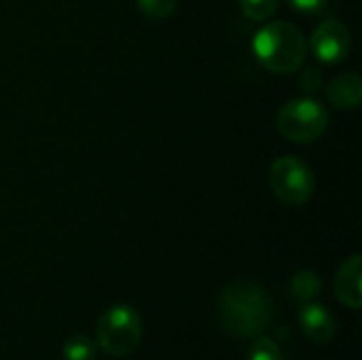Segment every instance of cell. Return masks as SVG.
<instances>
[{
    "label": "cell",
    "instance_id": "cell-1",
    "mask_svg": "<svg viewBox=\"0 0 362 360\" xmlns=\"http://www.w3.org/2000/svg\"><path fill=\"white\" fill-rule=\"evenodd\" d=\"M274 306L265 289L238 280L223 289L216 303V318L223 331L235 339H255L272 325Z\"/></svg>",
    "mask_w": 362,
    "mask_h": 360
},
{
    "label": "cell",
    "instance_id": "cell-2",
    "mask_svg": "<svg viewBox=\"0 0 362 360\" xmlns=\"http://www.w3.org/2000/svg\"><path fill=\"white\" fill-rule=\"evenodd\" d=\"M257 59L272 72L291 74L299 70L308 55V40L303 32L288 21H269L257 34L252 42Z\"/></svg>",
    "mask_w": 362,
    "mask_h": 360
},
{
    "label": "cell",
    "instance_id": "cell-3",
    "mask_svg": "<svg viewBox=\"0 0 362 360\" xmlns=\"http://www.w3.org/2000/svg\"><path fill=\"white\" fill-rule=\"evenodd\" d=\"M140 339H142V320L132 306L119 303L102 314L95 331L98 350L106 352L108 356L121 359L132 354L138 348Z\"/></svg>",
    "mask_w": 362,
    "mask_h": 360
},
{
    "label": "cell",
    "instance_id": "cell-4",
    "mask_svg": "<svg viewBox=\"0 0 362 360\" xmlns=\"http://www.w3.org/2000/svg\"><path fill=\"white\" fill-rule=\"evenodd\" d=\"M278 132L297 144L318 140L329 127V112L327 108L312 98L288 100L276 117Z\"/></svg>",
    "mask_w": 362,
    "mask_h": 360
},
{
    "label": "cell",
    "instance_id": "cell-5",
    "mask_svg": "<svg viewBox=\"0 0 362 360\" xmlns=\"http://www.w3.org/2000/svg\"><path fill=\"white\" fill-rule=\"evenodd\" d=\"M269 182L276 197L288 206H301L314 195V172L297 157H278L269 170Z\"/></svg>",
    "mask_w": 362,
    "mask_h": 360
},
{
    "label": "cell",
    "instance_id": "cell-6",
    "mask_svg": "<svg viewBox=\"0 0 362 360\" xmlns=\"http://www.w3.org/2000/svg\"><path fill=\"white\" fill-rule=\"evenodd\" d=\"M350 45H352L350 30L339 19L322 21L310 38L312 53L325 64H337L346 59L350 53Z\"/></svg>",
    "mask_w": 362,
    "mask_h": 360
},
{
    "label": "cell",
    "instance_id": "cell-7",
    "mask_svg": "<svg viewBox=\"0 0 362 360\" xmlns=\"http://www.w3.org/2000/svg\"><path fill=\"white\" fill-rule=\"evenodd\" d=\"M299 327H301L305 339L316 344V346L329 344L337 333V323H335L333 314L325 306L314 303V301H305L301 306Z\"/></svg>",
    "mask_w": 362,
    "mask_h": 360
},
{
    "label": "cell",
    "instance_id": "cell-8",
    "mask_svg": "<svg viewBox=\"0 0 362 360\" xmlns=\"http://www.w3.org/2000/svg\"><path fill=\"white\" fill-rule=\"evenodd\" d=\"M335 295L337 299L352 308L361 310L362 306V259L361 255L350 257L341 263L335 274Z\"/></svg>",
    "mask_w": 362,
    "mask_h": 360
},
{
    "label": "cell",
    "instance_id": "cell-9",
    "mask_svg": "<svg viewBox=\"0 0 362 360\" xmlns=\"http://www.w3.org/2000/svg\"><path fill=\"white\" fill-rule=\"evenodd\" d=\"M327 98L335 108H356L362 100V79L356 72H344L335 76L327 87Z\"/></svg>",
    "mask_w": 362,
    "mask_h": 360
},
{
    "label": "cell",
    "instance_id": "cell-10",
    "mask_svg": "<svg viewBox=\"0 0 362 360\" xmlns=\"http://www.w3.org/2000/svg\"><path fill=\"white\" fill-rule=\"evenodd\" d=\"M291 291H293V295H295L297 299H301V301H314V299L320 295V291H322V282H320V278H318L316 272H312V269H301V272H297V274L293 276V280H291Z\"/></svg>",
    "mask_w": 362,
    "mask_h": 360
},
{
    "label": "cell",
    "instance_id": "cell-11",
    "mask_svg": "<svg viewBox=\"0 0 362 360\" xmlns=\"http://www.w3.org/2000/svg\"><path fill=\"white\" fill-rule=\"evenodd\" d=\"M64 360H95L98 344L87 335H72L64 344Z\"/></svg>",
    "mask_w": 362,
    "mask_h": 360
},
{
    "label": "cell",
    "instance_id": "cell-12",
    "mask_svg": "<svg viewBox=\"0 0 362 360\" xmlns=\"http://www.w3.org/2000/svg\"><path fill=\"white\" fill-rule=\"evenodd\" d=\"M246 360H284V354L274 339L259 335V337H255L252 346L248 348Z\"/></svg>",
    "mask_w": 362,
    "mask_h": 360
},
{
    "label": "cell",
    "instance_id": "cell-13",
    "mask_svg": "<svg viewBox=\"0 0 362 360\" xmlns=\"http://www.w3.org/2000/svg\"><path fill=\"white\" fill-rule=\"evenodd\" d=\"M280 0H240L244 15L252 21H267L278 11Z\"/></svg>",
    "mask_w": 362,
    "mask_h": 360
},
{
    "label": "cell",
    "instance_id": "cell-14",
    "mask_svg": "<svg viewBox=\"0 0 362 360\" xmlns=\"http://www.w3.org/2000/svg\"><path fill=\"white\" fill-rule=\"evenodd\" d=\"M136 4L151 19H168L176 11L178 0H136Z\"/></svg>",
    "mask_w": 362,
    "mask_h": 360
},
{
    "label": "cell",
    "instance_id": "cell-15",
    "mask_svg": "<svg viewBox=\"0 0 362 360\" xmlns=\"http://www.w3.org/2000/svg\"><path fill=\"white\" fill-rule=\"evenodd\" d=\"M293 8L301 11V13H318L327 6L329 0H288Z\"/></svg>",
    "mask_w": 362,
    "mask_h": 360
}]
</instances>
